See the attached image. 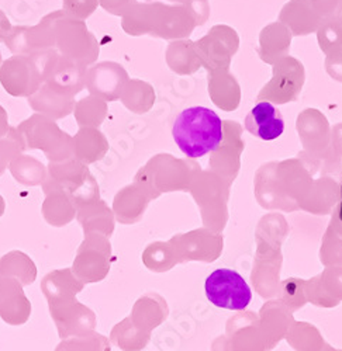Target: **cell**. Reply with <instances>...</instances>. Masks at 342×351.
<instances>
[{
    "label": "cell",
    "instance_id": "6da1fadb",
    "mask_svg": "<svg viewBox=\"0 0 342 351\" xmlns=\"http://www.w3.org/2000/svg\"><path fill=\"white\" fill-rule=\"evenodd\" d=\"M172 135L186 156L202 158L218 149L223 141V121L206 107H190L176 117Z\"/></svg>",
    "mask_w": 342,
    "mask_h": 351
},
{
    "label": "cell",
    "instance_id": "7a4b0ae2",
    "mask_svg": "<svg viewBox=\"0 0 342 351\" xmlns=\"http://www.w3.org/2000/svg\"><path fill=\"white\" fill-rule=\"evenodd\" d=\"M207 300L224 309L242 311L252 301V291L247 281L234 270L218 269L213 271L205 284Z\"/></svg>",
    "mask_w": 342,
    "mask_h": 351
},
{
    "label": "cell",
    "instance_id": "3957f363",
    "mask_svg": "<svg viewBox=\"0 0 342 351\" xmlns=\"http://www.w3.org/2000/svg\"><path fill=\"white\" fill-rule=\"evenodd\" d=\"M20 134L25 139V148H40L45 152L49 160H55L54 148L49 142H67L71 141L68 135H65L52 120L45 119L43 115H33L24 124L20 125Z\"/></svg>",
    "mask_w": 342,
    "mask_h": 351
},
{
    "label": "cell",
    "instance_id": "277c9868",
    "mask_svg": "<svg viewBox=\"0 0 342 351\" xmlns=\"http://www.w3.org/2000/svg\"><path fill=\"white\" fill-rule=\"evenodd\" d=\"M326 17L317 9L315 0H289L279 13V20L295 34L316 32Z\"/></svg>",
    "mask_w": 342,
    "mask_h": 351
},
{
    "label": "cell",
    "instance_id": "5b68a950",
    "mask_svg": "<svg viewBox=\"0 0 342 351\" xmlns=\"http://www.w3.org/2000/svg\"><path fill=\"white\" fill-rule=\"evenodd\" d=\"M30 304L21 284L10 277L0 278V316L9 325H23L30 316Z\"/></svg>",
    "mask_w": 342,
    "mask_h": 351
},
{
    "label": "cell",
    "instance_id": "8992f818",
    "mask_svg": "<svg viewBox=\"0 0 342 351\" xmlns=\"http://www.w3.org/2000/svg\"><path fill=\"white\" fill-rule=\"evenodd\" d=\"M247 130L256 138L273 141L284 131V121L279 110L266 101L256 104L245 119Z\"/></svg>",
    "mask_w": 342,
    "mask_h": 351
},
{
    "label": "cell",
    "instance_id": "52a82bcc",
    "mask_svg": "<svg viewBox=\"0 0 342 351\" xmlns=\"http://www.w3.org/2000/svg\"><path fill=\"white\" fill-rule=\"evenodd\" d=\"M154 23H157L162 36H187L196 27L194 20L182 3L175 6L155 3Z\"/></svg>",
    "mask_w": 342,
    "mask_h": 351
},
{
    "label": "cell",
    "instance_id": "ba28073f",
    "mask_svg": "<svg viewBox=\"0 0 342 351\" xmlns=\"http://www.w3.org/2000/svg\"><path fill=\"white\" fill-rule=\"evenodd\" d=\"M83 284L79 282V278L72 273V270H56L44 277L41 289L47 297L49 306L61 305L71 300H75V295L80 292Z\"/></svg>",
    "mask_w": 342,
    "mask_h": 351
},
{
    "label": "cell",
    "instance_id": "9c48e42d",
    "mask_svg": "<svg viewBox=\"0 0 342 351\" xmlns=\"http://www.w3.org/2000/svg\"><path fill=\"white\" fill-rule=\"evenodd\" d=\"M51 315L55 320V325L58 326V332L61 337H79L80 333V322L84 320V316L89 315L83 305H80L76 300H71L56 306H49Z\"/></svg>",
    "mask_w": 342,
    "mask_h": 351
},
{
    "label": "cell",
    "instance_id": "30bf717a",
    "mask_svg": "<svg viewBox=\"0 0 342 351\" xmlns=\"http://www.w3.org/2000/svg\"><path fill=\"white\" fill-rule=\"evenodd\" d=\"M27 160L28 158H17L10 165V169L13 170L19 182L27 183V179H30V184H37L44 179L45 169L40 162L34 159H30V163H27Z\"/></svg>",
    "mask_w": 342,
    "mask_h": 351
},
{
    "label": "cell",
    "instance_id": "8fae6325",
    "mask_svg": "<svg viewBox=\"0 0 342 351\" xmlns=\"http://www.w3.org/2000/svg\"><path fill=\"white\" fill-rule=\"evenodd\" d=\"M319 38L324 49L342 45V24L334 17L324 19L319 27Z\"/></svg>",
    "mask_w": 342,
    "mask_h": 351
},
{
    "label": "cell",
    "instance_id": "7c38bea8",
    "mask_svg": "<svg viewBox=\"0 0 342 351\" xmlns=\"http://www.w3.org/2000/svg\"><path fill=\"white\" fill-rule=\"evenodd\" d=\"M182 5L186 8L196 25H202L207 21L210 16L209 0H183Z\"/></svg>",
    "mask_w": 342,
    "mask_h": 351
},
{
    "label": "cell",
    "instance_id": "4fadbf2b",
    "mask_svg": "<svg viewBox=\"0 0 342 351\" xmlns=\"http://www.w3.org/2000/svg\"><path fill=\"white\" fill-rule=\"evenodd\" d=\"M17 142L16 139H5L0 141V174L3 173L5 167L8 166V162L17 155Z\"/></svg>",
    "mask_w": 342,
    "mask_h": 351
},
{
    "label": "cell",
    "instance_id": "5bb4252c",
    "mask_svg": "<svg viewBox=\"0 0 342 351\" xmlns=\"http://www.w3.org/2000/svg\"><path fill=\"white\" fill-rule=\"evenodd\" d=\"M341 2H342V0H315L317 9L321 12V14L326 19L332 17L334 12L337 10V8Z\"/></svg>",
    "mask_w": 342,
    "mask_h": 351
},
{
    "label": "cell",
    "instance_id": "9a60e30c",
    "mask_svg": "<svg viewBox=\"0 0 342 351\" xmlns=\"http://www.w3.org/2000/svg\"><path fill=\"white\" fill-rule=\"evenodd\" d=\"M8 132V117L5 110L0 107V138L5 136Z\"/></svg>",
    "mask_w": 342,
    "mask_h": 351
},
{
    "label": "cell",
    "instance_id": "2e32d148",
    "mask_svg": "<svg viewBox=\"0 0 342 351\" xmlns=\"http://www.w3.org/2000/svg\"><path fill=\"white\" fill-rule=\"evenodd\" d=\"M332 17H334V19H337V20L342 24V2L338 5V8H337V10L334 12Z\"/></svg>",
    "mask_w": 342,
    "mask_h": 351
},
{
    "label": "cell",
    "instance_id": "e0dca14e",
    "mask_svg": "<svg viewBox=\"0 0 342 351\" xmlns=\"http://www.w3.org/2000/svg\"><path fill=\"white\" fill-rule=\"evenodd\" d=\"M3 211H5V201L2 197H0V217L3 215Z\"/></svg>",
    "mask_w": 342,
    "mask_h": 351
},
{
    "label": "cell",
    "instance_id": "ac0fdd59",
    "mask_svg": "<svg viewBox=\"0 0 342 351\" xmlns=\"http://www.w3.org/2000/svg\"><path fill=\"white\" fill-rule=\"evenodd\" d=\"M339 219L342 222V187H341V206H339Z\"/></svg>",
    "mask_w": 342,
    "mask_h": 351
},
{
    "label": "cell",
    "instance_id": "d6986e66",
    "mask_svg": "<svg viewBox=\"0 0 342 351\" xmlns=\"http://www.w3.org/2000/svg\"><path fill=\"white\" fill-rule=\"evenodd\" d=\"M172 2H178V3H182L183 0H172Z\"/></svg>",
    "mask_w": 342,
    "mask_h": 351
}]
</instances>
